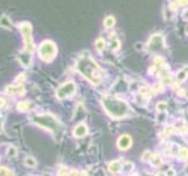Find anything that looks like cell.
Wrapping results in <instances>:
<instances>
[{"label": "cell", "instance_id": "6da1fadb", "mask_svg": "<svg viewBox=\"0 0 188 176\" xmlns=\"http://www.w3.org/2000/svg\"><path fill=\"white\" fill-rule=\"evenodd\" d=\"M77 69L93 83H99L102 80L101 68L90 57H83L77 62Z\"/></svg>", "mask_w": 188, "mask_h": 176}, {"label": "cell", "instance_id": "7a4b0ae2", "mask_svg": "<svg viewBox=\"0 0 188 176\" xmlns=\"http://www.w3.org/2000/svg\"><path fill=\"white\" fill-rule=\"evenodd\" d=\"M103 105H104L106 112L116 119L125 116L128 114V110H129V107L125 102L117 100L112 96H106V98L103 99Z\"/></svg>", "mask_w": 188, "mask_h": 176}, {"label": "cell", "instance_id": "3957f363", "mask_svg": "<svg viewBox=\"0 0 188 176\" xmlns=\"http://www.w3.org/2000/svg\"><path fill=\"white\" fill-rule=\"evenodd\" d=\"M19 29L22 34L23 42H25V51L21 54L31 55V53L34 48L33 39H32V25L29 22H21V24H19Z\"/></svg>", "mask_w": 188, "mask_h": 176}, {"label": "cell", "instance_id": "277c9868", "mask_svg": "<svg viewBox=\"0 0 188 176\" xmlns=\"http://www.w3.org/2000/svg\"><path fill=\"white\" fill-rule=\"evenodd\" d=\"M56 46L53 41H43L39 47V57L43 61H52L56 55Z\"/></svg>", "mask_w": 188, "mask_h": 176}, {"label": "cell", "instance_id": "5b68a950", "mask_svg": "<svg viewBox=\"0 0 188 176\" xmlns=\"http://www.w3.org/2000/svg\"><path fill=\"white\" fill-rule=\"evenodd\" d=\"M76 91V86L74 82H67L64 85H62L56 92L57 98L60 100H63L66 98H69L70 95H73Z\"/></svg>", "mask_w": 188, "mask_h": 176}, {"label": "cell", "instance_id": "8992f818", "mask_svg": "<svg viewBox=\"0 0 188 176\" xmlns=\"http://www.w3.org/2000/svg\"><path fill=\"white\" fill-rule=\"evenodd\" d=\"M132 140L129 135H122V136L118 138V142H117V146L119 147V149H129V147L131 146Z\"/></svg>", "mask_w": 188, "mask_h": 176}, {"label": "cell", "instance_id": "52a82bcc", "mask_svg": "<svg viewBox=\"0 0 188 176\" xmlns=\"http://www.w3.org/2000/svg\"><path fill=\"white\" fill-rule=\"evenodd\" d=\"M87 133H88V128H87V126L85 124H83V123H79V124H77L75 127V129H74V135L76 137H83L87 135Z\"/></svg>", "mask_w": 188, "mask_h": 176}, {"label": "cell", "instance_id": "ba28073f", "mask_svg": "<svg viewBox=\"0 0 188 176\" xmlns=\"http://www.w3.org/2000/svg\"><path fill=\"white\" fill-rule=\"evenodd\" d=\"M161 45H162V40H161V37H159V35H154L150 39V47L152 49L160 48Z\"/></svg>", "mask_w": 188, "mask_h": 176}, {"label": "cell", "instance_id": "9c48e42d", "mask_svg": "<svg viewBox=\"0 0 188 176\" xmlns=\"http://www.w3.org/2000/svg\"><path fill=\"white\" fill-rule=\"evenodd\" d=\"M0 27H2L5 29H12V27H13L12 21L7 15H1L0 17Z\"/></svg>", "mask_w": 188, "mask_h": 176}, {"label": "cell", "instance_id": "30bf717a", "mask_svg": "<svg viewBox=\"0 0 188 176\" xmlns=\"http://www.w3.org/2000/svg\"><path fill=\"white\" fill-rule=\"evenodd\" d=\"M23 92H25V88L22 86H20V85H18L17 87L11 86V87L7 88V93L8 94H23Z\"/></svg>", "mask_w": 188, "mask_h": 176}, {"label": "cell", "instance_id": "8fae6325", "mask_svg": "<svg viewBox=\"0 0 188 176\" xmlns=\"http://www.w3.org/2000/svg\"><path fill=\"white\" fill-rule=\"evenodd\" d=\"M109 170L111 173H113V174L118 173L120 170V162L119 161H112V162H110L109 163Z\"/></svg>", "mask_w": 188, "mask_h": 176}, {"label": "cell", "instance_id": "7c38bea8", "mask_svg": "<svg viewBox=\"0 0 188 176\" xmlns=\"http://www.w3.org/2000/svg\"><path fill=\"white\" fill-rule=\"evenodd\" d=\"M151 164H153L154 167H158V166H160L161 164V158L159 155H153V156H151V160H150Z\"/></svg>", "mask_w": 188, "mask_h": 176}, {"label": "cell", "instance_id": "4fadbf2b", "mask_svg": "<svg viewBox=\"0 0 188 176\" xmlns=\"http://www.w3.org/2000/svg\"><path fill=\"white\" fill-rule=\"evenodd\" d=\"M95 47H96V49L98 52H102L104 49V47H105V41L103 39H98L96 41V43H95Z\"/></svg>", "mask_w": 188, "mask_h": 176}, {"label": "cell", "instance_id": "5bb4252c", "mask_svg": "<svg viewBox=\"0 0 188 176\" xmlns=\"http://www.w3.org/2000/svg\"><path fill=\"white\" fill-rule=\"evenodd\" d=\"M178 156L180 157L181 160L187 158L188 157V149L187 148H181V149L179 150V153H178Z\"/></svg>", "mask_w": 188, "mask_h": 176}, {"label": "cell", "instance_id": "9a60e30c", "mask_svg": "<svg viewBox=\"0 0 188 176\" xmlns=\"http://www.w3.org/2000/svg\"><path fill=\"white\" fill-rule=\"evenodd\" d=\"M104 25L109 28V27H112L113 25H114V18L113 17H108L106 19L104 20Z\"/></svg>", "mask_w": 188, "mask_h": 176}, {"label": "cell", "instance_id": "2e32d148", "mask_svg": "<svg viewBox=\"0 0 188 176\" xmlns=\"http://www.w3.org/2000/svg\"><path fill=\"white\" fill-rule=\"evenodd\" d=\"M25 164H26V166H29V167H35V166H36V162H35V160H34L33 157H26Z\"/></svg>", "mask_w": 188, "mask_h": 176}, {"label": "cell", "instance_id": "e0dca14e", "mask_svg": "<svg viewBox=\"0 0 188 176\" xmlns=\"http://www.w3.org/2000/svg\"><path fill=\"white\" fill-rule=\"evenodd\" d=\"M28 107H29V105L27 103V102H25V101H21L20 103H18V109L19 110H27L28 109Z\"/></svg>", "mask_w": 188, "mask_h": 176}, {"label": "cell", "instance_id": "ac0fdd59", "mask_svg": "<svg viewBox=\"0 0 188 176\" xmlns=\"http://www.w3.org/2000/svg\"><path fill=\"white\" fill-rule=\"evenodd\" d=\"M166 108H167V103H166V102H159V103L157 105V109H158L159 112H165Z\"/></svg>", "mask_w": 188, "mask_h": 176}, {"label": "cell", "instance_id": "d6986e66", "mask_svg": "<svg viewBox=\"0 0 188 176\" xmlns=\"http://www.w3.org/2000/svg\"><path fill=\"white\" fill-rule=\"evenodd\" d=\"M0 176H12V173H11L7 168L1 167V168H0Z\"/></svg>", "mask_w": 188, "mask_h": 176}, {"label": "cell", "instance_id": "ffe728a7", "mask_svg": "<svg viewBox=\"0 0 188 176\" xmlns=\"http://www.w3.org/2000/svg\"><path fill=\"white\" fill-rule=\"evenodd\" d=\"M186 78H187V73L185 71H181V72L178 73V80L179 81H184Z\"/></svg>", "mask_w": 188, "mask_h": 176}, {"label": "cell", "instance_id": "44dd1931", "mask_svg": "<svg viewBox=\"0 0 188 176\" xmlns=\"http://www.w3.org/2000/svg\"><path fill=\"white\" fill-rule=\"evenodd\" d=\"M149 92H150V91H149V88H146V87H141V88H140V94H141V95H145V96H146V95H149Z\"/></svg>", "mask_w": 188, "mask_h": 176}, {"label": "cell", "instance_id": "7402d4cb", "mask_svg": "<svg viewBox=\"0 0 188 176\" xmlns=\"http://www.w3.org/2000/svg\"><path fill=\"white\" fill-rule=\"evenodd\" d=\"M151 153L150 152H145L144 153V155H143V161H149V160H151Z\"/></svg>", "mask_w": 188, "mask_h": 176}, {"label": "cell", "instance_id": "603a6c76", "mask_svg": "<svg viewBox=\"0 0 188 176\" xmlns=\"http://www.w3.org/2000/svg\"><path fill=\"white\" fill-rule=\"evenodd\" d=\"M111 48H112L113 51H116V49H118V48H119V41H118V40L112 41V46H111Z\"/></svg>", "mask_w": 188, "mask_h": 176}, {"label": "cell", "instance_id": "cb8c5ba5", "mask_svg": "<svg viewBox=\"0 0 188 176\" xmlns=\"http://www.w3.org/2000/svg\"><path fill=\"white\" fill-rule=\"evenodd\" d=\"M173 132H174V128H173L172 126H171V127H166V129H165V134H166L167 136H168V135H171Z\"/></svg>", "mask_w": 188, "mask_h": 176}, {"label": "cell", "instance_id": "d4e9b609", "mask_svg": "<svg viewBox=\"0 0 188 176\" xmlns=\"http://www.w3.org/2000/svg\"><path fill=\"white\" fill-rule=\"evenodd\" d=\"M15 154H17L15 148H14V147H9V149H8V155H11V156H15Z\"/></svg>", "mask_w": 188, "mask_h": 176}, {"label": "cell", "instance_id": "484cf974", "mask_svg": "<svg viewBox=\"0 0 188 176\" xmlns=\"http://www.w3.org/2000/svg\"><path fill=\"white\" fill-rule=\"evenodd\" d=\"M132 168H133V164H132L131 162H128V163L125 164V168H124V170H125V172H130Z\"/></svg>", "mask_w": 188, "mask_h": 176}, {"label": "cell", "instance_id": "4316f807", "mask_svg": "<svg viewBox=\"0 0 188 176\" xmlns=\"http://www.w3.org/2000/svg\"><path fill=\"white\" fill-rule=\"evenodd\" d=\"M166 175H167V176H175V172H174L173 169H169V170H167Z\"/></svg>", "mask_w": 188, "mask_h": 176}, {"label": "cell", "instance_id": "83f0119b", "mask_svg": "<svg viewBox=\"0 0 188 176\" xmlns=\"http://www.w3.org/2000/svg\"><path fill=\"white\" fill-rule=\"evenodd\" d=\"M187 71H188V67H187Z\"/></svg>", "mask_w": 188, "mask_h": 176}]
</instances>
